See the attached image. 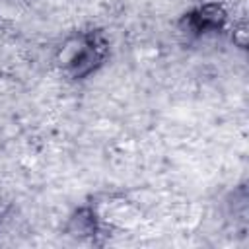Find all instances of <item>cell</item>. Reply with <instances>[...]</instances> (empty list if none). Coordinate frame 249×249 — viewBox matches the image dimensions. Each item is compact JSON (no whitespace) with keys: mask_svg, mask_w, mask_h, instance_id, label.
<instances>
[{"mask_svg":"<svg viewBox=\"0 0 249 249\" xmlns=\"http://www.w3.org/2000/svg\"><path fill=\"white\" fill-rule=\"evenodd\" d=\"M95 230V216L91 210L84 208V210H78L74 214V218L70 220V231L78 237H84V235H91Z\"/></svg>","mask_w":249,"mask_h":249,"instance_id":"6da1fadb","label":"cell"}]
</instances>
